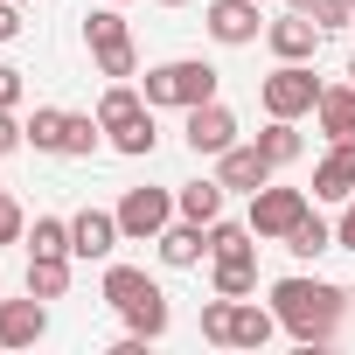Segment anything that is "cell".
I'll use <instances>...</instances> for the list:
<instances>
[{"instance_id": "7a4b0ae2", "label": "cell", "mask_w": 355, "mask_h": 355, "mask_svg": "<svg viewBox=\"0 0 355 355\" xmlns=\"http://www.w3.org/2000/svg\"><path fill=\"white\" fill-rule=\"evenodd\" d=\"M105 300L125 313V327L139 341H160L167 334V293L139 272V265H105Z\"/></svg>"}, {"instance_id": "f35d334b", "label": "cell", "mask_w": 355, "mask_h": 355, "mask_svg": "<svg viewBox=\"0 0 355 355\" xmlns=\"http://www.w3.org/2000/svg\"><path fill=\"white\" fill-rule=\"evenodd\" d=\"M112 8H125V0H112Z\"/></svg>"}, {"instance_id": "4dcf8cb0", "label": "cell", "mask_w": 355, "mask_h": 355, "mask_svg": "<svg viewBox=\"0 0 355 355\" xmlns=\"http://www.w3.org/2000/svg\"><path fill=\"white\" fill-rule=\"evenodd\" d=\"M313 21H320V28H348V21H355V0H320Z\"/></svg>"}, {"instance_id": "ba28073f", "label": "cell", "mask_w": 355, "mask_h": 355, "mask_svg": "<svg viewBox=\"0 0 355 355\" xmlns=\"http://www.w3.org/2000/svg\"><path fill=\"white\" fill-rule=\"evenodd\" d=\"M265 0H209V8H202V28L223 42V49H244V42H258L265 35Z\"/></svg>"}, {"instance_id": "8fae6325", "label": "cell", "mask_w": 355, "mask_h": 355, "mask_svg": "<svg viewBox=\"0 0 355 355\" xmlns=\"http://www.w3.org/2000/svg\"><path fill=\"white\" fill-rule=\"evenodd\" d=\"M272 174H279V167L258 153V139H251V146L237 139L230 153H216V182H223V189H237V196H258V189L272 182Z\"/></svg>"}, {"instance_id": "d6a6232c", "label": "cell", "mask_w": 355, "mask_h": 355, "mask_svg": "<svg viewBox=\"0 0 355 355\" xmlns=\"http://www.w3.org/2000/svg\"><path fill=\"white\" fill-rule=\"evenodd\" d=\"M15 146H28V125L15 112H0V153H15Z\"/></svg>"}, {"instance_id": "7402d4cb", "label": "cell", "mask_w": 355, "mask_h": 355, "mask_svg": "<svg viewBox=\"0 0 355 355\" xmlns=\"http://www.w3.org/2000/svg\"><path fill=\"white\" fill-rule=\"evenodd\" d=\"M300 146H306V139L293 132V119H272V125L258 132V153H265L272 167H293V160H300Z\"/></svg>"}, {"instance_id": "83f0119b", "label": "cell", "mask_w": 355, "mask_h": 355, "mask_svg": "<svg viewBox=\"0 0 355 355\" xmlns=\"http://www.w3.org/2000/svg\"><path fill=\"white\" fill-rule=\"evenodd\" d=\"M230 320H237V300H230V293H216V300L202 306V341L230 348Z\"/></svg>"}, {"instance_id": "e0dca14e", "label": "cell", "mask_w": 355, "mask_h": 355, "mask_svg": "<svg viewBox=\"0 0 355 355\" xmlns=\"http://www.w3.org/2000/svg\"><path fill=\"white\" fill-rule=\"evenodd\" d=\"M28 293L35 300H63L70 293V251H28Z\"/></svg>"}, {"instance_id": "d6986e66", "label": "cell", "mask_w": 355, "mask_h": 355, "mask_svg": "<svg viewBox=\"0 0 355 355\" xmlns=\"http://www.w3.org/2000/svg\"><path fill=\"white\" fill-rule=\"evenodd\" d=\"M279 334V313L258 306V300H237V320H230V348H265Z\"/></svg>"}, {"instance_id": "9c48e42d", "label": "cell", "mask_w": 355, "mask_h": 355, "mask_svg": "<svg viewBox=\"0 0 355 355\" xmlns=\"http://www.w3.org/2000/svg\"><path fill=\"white\" fill-rule=\"evenodd\" d=\"M182 132H189V153H209V160H216V153H230V146H237V112H230L223 98L189 105V125H182Z\"/></svg>"}, {"instance_id": "44dd1931", "label": "cell", "mask_w": 355, "mask_h": 355, "mask_svg": "<svg viewBox=\"0 0 355 355\" xmlns=\"http://www.w3.org/2000/svg\"><path fill=\"white\" fill-rule=\"evenodd\" d=\"M286 251H293V258H320V251H334V223L306 209V216L293 223V237H286Z\"/></svg>"}, {"instance_id": "2e32d148", "label": "cell", "mask_w": 355, "mask_h": 355, "mask_svg": "<svg viewBox=\"0 0 355 355\" xmlns=\"http://www.w3.org/2000/svg\"><path fill=\"white\" fill-rule=\"evenodd\" d=\"M313 125H320L327 139H355V84H320Z\"/></svg>"}, {"instance_id": "603a6c76", "label": "cell", "mask_w": 355, "mask_h": 355, "mask_svg": "<svg viewBox=\"0 0 355 355\" xmlns=\"http://www.w3.org/2000/svg\"><path fill=\"white\" fill-rule=\"evenodd\" d=\"M251 237H258L251 223H223V216H216V223H209V258H258Z\"/></svg>"}, {"instance_id": "30bf717a", "label": "cell", "mask_w": 355, "mask_h": 355, "mask_svg": "<svg viewBox=\"0 0 355 355\" xmlns=\"http://www.w3.org/2000/svg\"><path fill=\"white\" fill-rule=\"evenodd\" d=\"M320 35H327V28H320L313 15H293V8H286L279 21H265V42H272L279 63H313V56H320Z\"/></svg>"}, {"instance_id": "cb8c5ba5", "label": "cell", "mask_w": 355, "mask_h": 355, "mask_svg": "<svg viewBox=\"0 0 355 355\" xmlns=\"http://www.w3.org/2000/svg\"><path fill=\"white\" fill-rule=\"evenodd\" d=\"M216 293L251 300V293H258V258H216Z\"/></svg>"}, {"instance_id": "f546056e", "label": "cell", "mask_w": 355, "mask_h": 355, "mask_svg": "<svg viewBox=\"0 0 355 355\" xmlns=\"http://www.w3.org/2000/svg\"><path fill=\"white\" fill-rule=\"evenodd\" d=\"M21 237H28V216H21V202L8 189H0V244H21Z\"/></svg>"}, {"instance_id": "52a82bcc", "label": "cell", "mask_w": 355, "mask_h": 355, "mask_svg": "<svg viewBox=\"0 0 355 355\" xmlns=\"http://www.w3.org/2000/svg\"><path fill=\"white\" fill-rule=\"evenodd\" d=\"M300 216H306V189H272V182H265V189L251 196V230H258V244H265V237L286 244Z\"/></svg>"}, {"instance_id": "8d00e7d4", "label": "cell", "mask_w": 355, "mask_h": 355, "mask_svg": "<svg viewBox=\"0 0 355 355\" xmlns=\"http://www.w3.org/2000/svg\"><path fill=\"white\" fill-rule=\"evenodd\" d=\"M160 8H189V0H160Z\"/></svg>"}, {"instance_id": "836d02e7", "label": "cell", "mask_w": 355, "mask_h": 355, "mask_svg": "<svg viewBox=\"0 0 355 355\" xmlns=\"http://www.w3.org/2000/svg\"><path fill=\"white\" fill-rule=\"evenodd\" d=\"M21 35V0H0V42Z\"/></svg>"}, {"instance_id": "ab89813d", "label": "cell", "mask_w": 355, "mask_h": 355, "mask_svg": "<svg viewBox=\"0 0 355 355\" xmlns=\"http://www.w3.org/2000/svg\"><path fill=\"white\" fill-rule=\"evenodd\" d=\"M348 77H355V63H348Z\"/></svg>"}, {"instance_id": "4316f807", "label": "cell", "mask_w": 355, "mask_h": 355, "mask_svg": "<svg viewBox=\"0 0 355 355\" xmlns=\"http://www.w3.org/2000/svg\"><path fill=\"white\" fill-rule=\"evenodd\" d=\"M153 139H160V132H153V112H139L132 125H119V132H112V146H119L125 160H139V153H153Z\"/></svg>"}, {"instance_id": "9a60e30c", "label": "cell", "mask_w": 355, "mask_h": 355, "mask_svg": "<svg viewBox=\"0 0 355 355\" xmlns=\"http://www.w3.org/2000/svg\"><path fill=\"white\" fill-rule=\"evenodd\" d=\"M153 244H160V258H167L174 272H182V265H202V258H209V223H189V216H182V223H167Z\"/></svg>"}, {"instance_id": "5bb4252c", "label": "cell", "mask_w": 355, "mask_h": 355, "mask_svg": "<svg viewBox=\"0 0 355 355\" xmlns=\"http://www.w3.org/2000/svg\"><path fill=\"white\" fill-rule=\"evenodd\" d=\"M313 196H320V202H348V196H355V139H334V146L320 153Z\"/></svg>"}, {"instance_id": "277c9868", "label": "cell", "mask_w": 355, "mask_h": 355, "mask_svg": "<svg viewBox=\"0 0 355 355\" xmlns=\"http://www.w3.org/2000/svg\"><path fill=\"white\" fill-rule=\"evenodd\" d=\"M84 42H91V56H98L105 77H132V70H139V56H132V28H125V15L112 8V0L84 21Z\"/></svg>"}, {"instance_id": "74e56055", "label": "cell", "mask_w": 355, "mask_h": 355, "mask_svg": "<svg viewBox=\"0 0 355 355\" xmlns=\"http://www.w3.org/2000/svg\"><path fill=\"white\" fill-rule=\"evenodd\" d=\"M21 8H35V0H21Z\"/></svg>"}, {"instance_id": "7c38bea8", "label": "cell", "mask_w": 355, "mask_h": 355, "mask_svg": "<svg viewBox=\"0 0 355 355\" xmlns=\"http://www.w3.org/2000/svg\"><path fill=\"white\" fill-rule=\"evenodd\" d=\"M119 237H125L119 230V209H77L70 216V258H112Z\"/></svg>"}, {"instance_id": "1f68e13d", "label": "cell", "mask_w": 355, "mask_h": 355, "mask_svg": "<svg viewBox=\"0 0 355 355\" xmlns=\"http://www.w3.org/2000/svg\"><path fill=\"white\" fill-rule=\"evenodd\" d=\"M15 105H21V70L0 63V112H15Z\"/></svg>"}, {"instance_id": "8992f818", "label": "cell", "mask_w": 355, "mask_h": 355, "mask_svg": "<svg viewBox=\"0 0 355 355\" xmlns=\"http://www.w3.org/2000/svg\"><path fill=\"white\" fill-rule=\"evenodd\" d=\"M174 216H182V209H174L167 189H125V196H119V230H125L132 244H153Z\"/></svg>"}, {"instance_id": "d590c367", "label": "cell", "mask_w": 355, "mask_h": 355, "mask_svg": "<svg viewBox=\"0 0 355 355\" xmlns=\"http://www.w3.org/2000/svg\"><path fill=\"white\" fill-rule=\"evenodd\" d=\"M286 8H293V15H313V8H320V0H286Z\"/></svg>"}, {"instance_id": "ffe728a7", "label": "cell", "mask_w": 355, "mask_h": 355, "mask_svg": "<svg viewBox=\"0 0 355 355\" xmlns=\"http://www.w3.org/2000/svg\"><path fill=\"white\" fill-rule=\"evenodd\" d=\"M223 196H230L223 182H189L182 196H174V209H182L189 223H216V216H223Z\"/></svg>"}, {"instance_id": "ac0fdd59", "label": "cell", "mask_w": 355, "mask_h": 355, "mask_svg": "<svg viewBox=\"0 0 355 355\" xmlns=\"http://www.w3.org/2000/svg\"><path fill=\"white\" fill-rule=\"evenodd\" d=\"M139 112H153V105H146L125 77H112V84H105V98H98V125H105V132H119V125H132Z\"/></svg>"}, {"instance_id": "e575fe53", "label": "cell", "mask_w": 355, "mask_h": 355, "mask_svg": "<svg viewBox=\"0 0 355 355\" xmlns=\"http://www.w3.org/2000/svg\"><path fill=\"white\" fill-rule=\"evenodd\" d=\"M334 244L355 251V196H348V209H341V223H334Z\"/></svg>"}, {"instance_id": "60d3db41", "label": "cell", "mask_w": 355, "mask_h": 355, "mask_svg": "<svg viewBox=\"0 0 355 355\" xmlns=\"http://www.w3.org/2000/svg\"><path fill=\"white\" fill-rule=\"evenodd\" d=\"M348 28H355V21H348Z\"/></svg>"}, {"instance_id": "f1b7e54d", "label": "cell", "mask_w": 355, "mask_h": 355, "mask_svg": "<svg viewBox=\"0 0 355 355\" xmlns=\"http://www.w3.org/2000/svg\"><path fill=\"white\" fill-rule=\"evenodd\" d=\"M28 251H70V223H63V216H35Z\"/></svg>"}, {"instance_id": "d4e9b609", "label": "cell", "mask_w": 355, "mask_h": 355, "mask_svg": "<svg viewBox=\"0 0 355 355\" xmlns=\"http://www.w3.org/2000/svg\"><path fill=\"white\" fill-rule=\"evenodd\" d=\"M98 132H105V125H98V112H91V119H84V112H70V119H63V153H70V160H91V153H98Z\"/></svg>"}, {"instance_id": "4fadbf2b", "label": "cell", "mask_w": 355, "mask_h": 355, "mask_svg": "<svg viewBox=\"0 0 355 355\" xmlns=\"http://www.w3.org/2000/svg\"><path fill=\"white\" fill-rule=\"evenodd\" d=\"M49 334V306L28 293V300H0V348H35Z\"/></svg>"}, {"instance_id": "484cf974", "label": "cell", "mask_w": 355, "mask_h": 355, "mask_svg": "<svg viewBox=\"0 0 355 355\" xmlns=\"http://www.w3.org/2000/svg\"><path fill=\"white\" fill-rule=\"evenodd\" d=\"M63 119H70V112H56V105H35V119H28V139H35V153H63Z\"/></svg>"}, {"instance_id": "5b68a950", "label": "cell", "mask_w": 355, "mask_h": 355, "mask_svg": "<svg viewBox=\"0 0 355 355\" xmlns=\"http://www.w3.org/2000/svg\"><path fill=\"white\" fill-rule=\"evenodd\" d=\"M258 98H265L272 119H306V112L320 105V77H313L306 63H279V70L258 84Z\"/></svg>"}, {"instance_id": "6da1fadb", "label": "cell", "mask_w": 355, "mask_h": 355, "mask_svg": "<svg viewBox=\"0 0 355 355\" xmlns=\"http://www.w3.org/2000/svg\"><path fill=\"white\" fill-rule=\"evenodd\" d=\"M272 313H279L286 334H300L313 348V341H334V327L348 313V293L327 286V279H279L272 286Z\"/></svg>"}, {"instance_id": "3957f363", "label": "cell", "mask_w": 355, "mask_h": 355, "mask_svg": "<svg viewBox=\"0 0 355 355\" xmlns=\"http://www.w3.org/2000/svg\"><path fill=\"white\" fill-rule=\"evenodd\" d=\"M139 98L160 112V105H174V112H189V105H209L216 98V70L202 63V56H174V63H153L146 77H139Z\"/></svg>"}]
</instances>
